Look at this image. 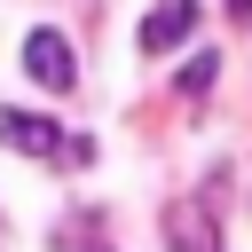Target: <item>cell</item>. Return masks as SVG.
<instances>
[{
  "instance_id": "obj_1",
  "label": "cell",
  "mask_w": 252,
  "mask_h": 252,
  "mask_svg": "<svg viewBox=\"0 0 252 252\" xmlns=\"http://www.w3.org/2000/svg\"><path fill=\"white\" fill-rule=\"evenodd\" d=\"M24 71H32L47 94H71V87H79V55H71V39H63V32H47V24L24 39Z\"/></svg>"
},
{
  "instance_id": "obj_2",
  "label": "cell",
  "mask_w": 252,
  "mask_h": 252,
  "mask_svg": "<svg viewBox=\"0 0 252 252\" xmlns=\"http://www.w3.org/2000/svg\"><path fill=\"white\" fill-rule=\"evenodd\" d=\"M0 142L24 150V158H63V150H71L55 118H39V110H8V102H0Z\"/></svg>"
},
{
  "instance_id": "obj_3",
  "label": "cell",
  "mask_w": 252,
  "mask_h": 252,
  "mask_svg": "<svg viewBox=\"0 0 252 252\" xmlns=\"http://www.w3.org/2000/svg\"><path fill=\"white\" fill-rule=\"evenodd\" d=\"M189 32H197V0H158V8L142 16V39H134V47H142V55H165V47H181Z\"/></svg>"
},
{
  "instance_id": "obj_4",
  "label": "cell",
  "mask_w": 252,
  "mask_h": 252,
  "mask_svg": "<svg viewBox=\"0 0 252 252\" xmlns=\"http://www.w3.org/2000/svg\"><path fill=\"white\" fill-rule=\"evenodd\" d=\"M165 236H173V252H213V220L197 205H165Z\"/></svg>"
},
{
  "instance_id": "obj_5",
  "label": "cell",
  "mask_w": 252,
  "mask_h": 252,
  "mask_svg": "<svg viewBox=\"0 0 252 252\" xmlns=\"http://www.w3.org/2000/svg\"><path fill=\"white\" fill-rule=\"evenodd\" d=\"M213 63H220V55H189L173 87H181V94H205V87H213Z\"/></svg>"
},
{
  "instance_id": "obj_6",
  "label": "cell",
  "mask_w": 252,
  "mask_h": 252,
  "mask_svg": "<svg viewBox=\"0 0 252 252\" xmlns=\"http://www.w3.org/2000/svg\"><path fill=\"white\" fill-rule=\"evenodd\" d=\"M228 16H236V24H244V32H252V0H228Z\"/></svg>"
}]
</instances>
